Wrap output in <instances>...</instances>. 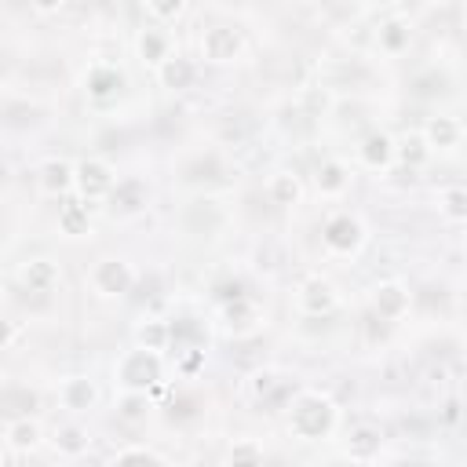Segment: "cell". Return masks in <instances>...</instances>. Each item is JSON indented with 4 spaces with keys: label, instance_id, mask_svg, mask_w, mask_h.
<instances>
[{
    "label": "cell",
    "instance_id": "1",
    "mask_svg": "<svg viewBox=\"0 0 467 467\" xmlns=\"http://www.w3.org/2000/svg\"><path fill=\"white\" fill-rule=\"evenodd\" d=\"M117 376L124 383V390H146L161 379V350H146V347H135L120 358L117 365Z\"/></svg>",
    "mask_w": 467,
    "mask_h": 467
},
{
    "label": "cell",
    "instance_id": "2",
    "mask_svg": "<svg viewBox=\"0 0 467 467\" xmlns=\"http://www.w3.org/2000/svg\"><path fill=\"white\" fill-rule=\"evenodd\" d=\"M332 416H336V409H332L328 398H321V394H303V398L296 401V409H292V431L303 434V438H321V434L332 427Z\"/></svg>",
    "mask_w": 467,
    "mask_h": 467
},
{
    "label": "cell",
    "instance_id": "3",
    "mask_svg": "<svg viewBox=\"0 0 467 467\" xmlns=\"http://www.w3.org/2000/svg\"><path fill=\"white\" fill-rule=\"evenodd\" d=\"M113 182H117L113 168H109L106 161H99V157H91V161H80V164L73 168V186L80 190V197H84V201H99V197H109Z\"/></svg>",
    "mask_w": 467,
    "mask_h": 467
},
{
    "label": "cell",
    "instance_id": "4",
    "mask_svg": "<svg viewBox=\"0 0 467 467\" xmlns=\"http://www.w3.org/2000/svg\"><path fill=\"white\" fill-rule=\"evenodd\" d=\"M321 241H325L332 252L350 255V252H358V248H361V241H365V226H361L350 212H339V215H332V219L325 223Z\"/></svg>",
    "mask_w": 467,
    "mask_h": 467
},
{
    "label": "cell",
    "instance_id": "5",
    "mask_svg": "<svg viewBox=\"0 0 467 467\" xmlns=\"http://www.w3.org/2000/svg\"><path fill=\"white\" fill-rule=\"evenodd\" d=\"M131 281H135V274L124 259H99L91 270V285L99 296H124L131 288Z\"/></svg>",
    "mask_w": 467,
    "mask_h": 467
},
{
    "label": "cell",
    "instance_id": "6",
    "mask_svg": "<svg viewBox=\"0 0 467 467\" xmlns=\"http://www.w3.org/2000/svg\"><path fill=\"white\" fill-rule=\"evenodd\" d=\"M201 55L208 62H234L241 55V33L230 26H212L201 36Z\"/></svg>",
    "mask_w": 467,
    "mask_h": 467
},
{
    "label": "cell",
    "instance_id": "7",
    "mask_svg": "<svg viewBox=\"0 0 467 467\" xmlns=\"http://www.w3.org/2000/svg\"><path fill=\"white\" fill-rule=\"evenodd\" d=\"M157 80L164 88H171V91H186L197 80V66L190 58H182V55H168L164 62H157Z\"/></svg>",
    "mask_w": 467,
    "mask_h": 467
},
{
    "label": "cell",
    "instance_id": "8",
    "mask_svg": "<svg viewBox=\"0 0 467 467\" xmlns=\"http://www.w3.org/2000/svg\"><path fill=\"white\" fill-rule=\"evenodd\" d=\"M120 88H124V77H120L117 69H109V66H91L88 77H84V91H88V99H95V102L117 99Z\"/></svg>",
    "mask_w": 467,
    "mask_h": 467
},
{
    "label": "cell",
    "instance_id": "9",
    "mask_svg": "<svg viewBox=\"0 0 467 467\" xmlns=\"http://www.w3.org/2000/svg\"><path fill=\"white\" fill-rule=\"evenodd\" d=\"M299 306L306 314H328L336 306V288L321 277H310V281L299 285Z\"/></svg>",
    "mask_w": 467,
    "mask_h": 467
},
{
    "label": "cell",
    "instance_id": "10",
    "mask_svg": "<svg viewBox=\"0 0 467 467\" xmlns=\"http://www.w3.org/2000/svg\"><path fill=\"white\" fill-rule=\"evenodd\" d=\"M18 277H22V285H26L29 292H51V288L58 285L62 270H58V263H51V259H29Z\"/></svg>",
    "mask_w": 467,
    "mask_h": 467
},
{
    "label": "cell",
    "instance_id": "11",
    "mask_svg": "<svg viewBox=\"0 0 467 467\" xmlns=\"http://www.w3.org/2000/svg\"><path fill=\"white\" fill-rule=\"evenodd\" d=\"M36 182H40V190L47 197H58V193H66L73 186V168L66 161H47V164H40Z\"/></svg>",
    "mask_w": 467,
    "mask_h": 467
},
{
    "label": "cell",
    "instance_id": "12",
    "mask_svg": "<svg viewBox=\"0 0 467 467\" xmlns=\"http://www.w3.org/2000/svg\"><path fill=\"white\" fill-rule=\"evenodd\" d=\"M372 306H376L383 317H401V314H405V306H409V292H405V285H398V281L376 285Z\"/></svg>",
    "mask_w": 467,
    "mask_h": 467
},
{
    "label": "cell",
    "instance_id": "13",
    "mask_svg": "<svg viewBox=\"0 0 467 467\" xmlns=\"http://www.w3.org/2000/svg\"><path fill=\"white\" fill-rule=\"evenodd\" d=\"M358 157H361V164H365V168H387V164L394 161V142H390V135L372 131V135L361 142Z\"/></svg>",
    "mask_w": 467,
    "mask_h": 467
},
{
    "label": "cell",
    "instance_id": "14",
    "mask_svg": "<svg viewBox=\"0 0 467 467\" xmlns=\"http://www.w3.org/2000/svg\"><path fill=\"white\" fill-rule=\"evenodd\" d=\"M95 398H99V390H95V383H91V379H84V376H69V379L62 383V405H66V409H73V412L91 409V405H95Z\"/></svg>",
    "mask_w": 467,
    "mask_h": 467
},
{
    "label": "cell",
    "instance_id": "15",
    "mask_svg": "<svg viewBox=\"0 0 467 467\" xmlns=\"http://www.w3.org/2000/svg\"><path fill=\"white\" fill-rule=\"evenodd\" d=\"M135 47H139L142 62H150V66H157V62H164L171 55V40H168L164 29H142L139 40H135Z\"/></svg>",
    "mask_w": 467,
    "mask_h": 467
},
{
    "label": "cell",
    "instance_id": "16",
    "mask_svg": "<svg viewBox=\"0 0 467 467\" xmlns=\"http://www.w3.org/2000/svg\"><path fill=\"white\" fill-rule=\"evenodd\" d=\"M109 197H113V204H117L120 212H139L150 193H146V186H142L139 179H124V182H113Z\"/></svg>",
    "mask_w": 467,
    "mask_h": 467
},
{
    "label": "cell",
    "instance_id": "17",
    "mask_svg": "<svg viewBox=\"0 0 467 467\" xmlns=\"http://www.w3.org/2000/svg\"><path fill=\"white\" fill-rule=\"evenodd\" d=\"M347 186H350V171H347L339 161H325V164L317 168V190H321V193L336 197V193H343Z\"/></svg>",
    "mask_w": 467,
    "mask_h": 467
},
{
    "label": "cell",
    "instance_id": "18",
    "mask_svg": "<svg viewBox=\"0 0 467 467\" xmlns=\"http://www.w3.org/2000/svg\"><path fill=\"white\" fill-rule=\"evenodd\" d=\"M266 193H270V201H274V204L288 208V204H296V201H299V179H296V175H288V171H277V175H270Z\"/></svg>",
    "mask_w": 467,
    "mask_h": 467
},
{
    "label": "cell",
    "instance_id": "19",
    "mask_svg": "<svg viewBox=\"0 0 467 467\" xmlns=\"http://www.w3.org/2000/svg\"><path fill=\"white\" fill-rule=\"evenodd\" d=\"M456 139H460V124L452 120V117H434L431 124H427V146H441V150H449V146H456Z\"/></svg>",
    "mask_w": 467,
    "mask_h": 467
},
{
    "label": "cell",
    "instance_id": "20",
    "mask_svg": "<svg viewBox=\"0 0 467 467\" xmlns=\"http://www.w3.org/2000/svg\"><path fill=\"white\" fill-rule=\"evenodd\" d=\"M58 226H62L69 237H80V234L88 230V204H84V201H69V204H62V212H58Z\"/></svg>",
    "mask_w": 467,
    "mask_h": 467
},
{
    "label": "cell",
    "instance_id": "21",
    "mask_svg": "<svg viewBox=\"0 0 467 467\" xmlns=\"http://www.w3.org/2000/svg\"><path fill=\"white\" fill-rule=\"evenodd\" d=\"M379 47H383L387 55L405 51V47H409V26H405L401 18H390V22L379 29Z\"/></svg>",
    "mask_w": 467,
    "mask_h": 467
},
{
    "label": "cell",
    "instance_id": "22",
    "mask_svg": "<svg viewBox=\"0 0 467 467\" xmlns=\"http://www.w3.org/2000/svg\"><path fill=\"white\" fill-rule=\"evenodd\" d=\"M135 339H139V347H146V350H164L168 339H171V328H168L164 321H146V325H139Z\"/></svg>",
    "mask_w": 467,
    "mask_h": 467
},
{
    "label": "cell",
    "instance_id": "23",
    "mask_svg": "<svg viewBox=\"0 0 467 467\" xmlns=\"http://www.w3.org/2000/svg\"><path fill=\"white\" fill-rule=\"evenodd\" d=\"M7 441H11L15 449H33V445L40 441V427H36L33 420H18V423L7 427Z\"/></svg>",
    "mask_w": 467,
    "mask_h": 467
},
{
    "label": "cell",
    "instance_id": "24",
    "mask_svg": "<svg viewBox=\"0 0 467 467\" xmlns=\"http://www.w3.org/2000/svg\"><path fill=\"white\" fill-rule=\"evenodd\" d=\"M441 212H445L449 219H463V215H467V193H463L460 186H449V190L441 193Z\"/></svg>",
    "mask_w": 467,
    "mask_h": 467
},
{
    "label": "cell",
    "instance_id": "25",
    "mask_svg": "<svg viewBox=\"0 0 467 467\" xmlns=\"http://www.w3.org/2000/svg\"><path fill=\"white\" fill-rule=\"evenodd\" d=\"M146 7L157 22H175L186 11V0H146Z\"/></svg>",
    "mask_w": 467,
    "mask_h": 467
},
{
    "label": "cell",
    "instance_id": "26",
    "mask_svg": "<svg viewBox=\"0 0 467 467\" xmlns=\"http://www.w3.org/2000/svg\"><path fill=\"white\" fill-rule=\"evenodd\" d=\"M427 153H431V146L423 139H405L401 146H394V157H401L405 164H420V161H427Z\"/></svg>",
    "mask_w": 467,
    "mask_h": 467
},
{
    "label": "cell",
    "instance_id": "27",
    "mask_svg": "<svg viewBox=\"0 0 467 467\" xmlns=\"http://www.w3.org/2000/svg\"><path fill=\"white\" fill-rule=\"evenodd\" d=\"M55 441H58V449H62V452H80V449L88 445V438H84V431H80V427H62Z\"/></svg>",
    "mask_w": 467,
    "mask_h": 467
},
{
    "label": "cell",
    "instance_id": "28",
    "mask_svg": "<svg viewBox=\"0 0 467 467\" xmlns=\"http://www.w3.org/2000/svg\"><path fill=\"white\" fill-rule=\"evenodd\" d=\"M117 460H161L157 452H150V449H131V452H120Z\"/></svg>",
    "mask_w": 467,
    "mask_h": 467
},
{
    "label": "cell",
    "instance_id": "29",
    "mask_svg": "<svg viewBox=\"0 0 467 467\" xmlns=\"http://www.w3.org/2000/svg\"><path fill=\"white\" fill-rule=\"evenodd\" d=\"M29 4H33L36 11H44V15H51V11H58V7L66 4V0H29Z\"/></svg>",
    "mask_w": 467,
    "mask_h": 467
},
{
    "label": "cell",
    "instance_id": "30",
    "mask_svg": "<svg viewBox=\"0 0 467 467\" xmlns=\"http://www.w3.org/2000/svg\"><path fill=\"white\" fill-rule=\"evenodd\" d=\"M0 339H7V325H0Z\"/></svg>",
    "mask_w": 467,
    "mask_h": 467
}]
</instances>
